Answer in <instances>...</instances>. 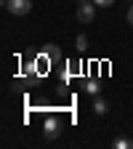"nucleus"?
I'll list each match as a JSON object with an SVG mask.
<instances>
[{
    "label": "nucleus",
    "instance_id": "obj_1",
    "mask_svg": "<svg viewBox=\"0 0 133 149\" xmlns=\"http://www.w3.org/2000/svg\"><path fill=\"white\" fill-rule=\"evenodd\" d=\"M6 11L13 13V16H27L32 11V0H8V3H6Z\"/></svg>",
    "mask_w": 133,
    "mask_h": 149
},
{
    "label": "nucleus",
    "instance_id": "obj_2",
    "mask_svg": "<svg viewBox=\"0 0 133 149\" xmlns=\"http://www.w3.org/2000/svg\"><path fill=\"white\" fill-rule=\"evenodd\" d=\"M59 130H61V123H59V117H45V123H43V136L48 139V141H53V139H59Z\"/></svg>",
    "mask_w": 133,
    "mask_h": 149
},
{
    "label": "nucleus",
    "instance_id": "obj_3",
    "mask_svg": "<svg viewBox=\"0 0 133 149\" xmlns=\"http://www.w3.org/2000/svg\"><path fill=\"white\" fill-rule=\"evenodd\" d=\"M77 19H80V24H91L96 19V3H80L77 6Z\"/></svg>",
    "mask_w": 133,
    "mask_h": 149
},
{
    "label": "nucleus",
    "instance_id": "obj_4",
    "mask_svg": "<svg viewBox=\"0 0 133 149\" xmlns=\"http://www.w3.org/2000/svg\"><path fill=\"white\" fill-rule=\"evenodd\" d=\"M43 56L48 59V64H59V61H61V48H59V45H53V43H48L45 51H43Z\"/></svg>",
    "mask_w": 133,
    "mask_h": 149
},
{
    "label": "nucleus",
    "instance_id": "obj_5",
    "mask_svg": "<svg viewBox=\"0 0 133 149\" xmlns=\"http://www.w3.org/2000/svg\"><path fill=\"white\" fill-rule=\"evenodd\" d=\"M83 88H85V93H91V96H99V93H101V83L99 80H85Z\"/></svg>",
    "mask_w": 133,
    "mask_h": 149
},
{
    "label": "nucleus",
    "instance_id": "obj_6",
    "mask_svg": "<svg viewBox=\"0 0 133 149\" xmlns=\"http://www.w3.org/2000/svg\"><path fill=\"white\" fill-rule=\"evenodd\" d=\"M112 146H115V149H130V146H133V141H130V139H125V136H120V139L112 141Z\"/></svg>",
    "mask_w": 133,
    "mask_h": 149
},
{
    "label": "nucleus",
    "instance_id": "obj_7",
    "mask_svg": "<svg viewBox=\"0 0 133 149\" xmlns=\"http://www.w3.org/2000/svg\"><path fill=\"white\" fill-rule=\"evenodd\" d=\"M93 112H96V115H107V101L96 96V101H93Z\"/></svg>",
    "mask_w": 133,
    "mask_h": 149
},
{
    "label": "nucleus",
    "instance_id": "obj_8",
    "mask_svg": "<svg viewBox=\"0 0 133 149\" xmlns=\"http://www.w3.org/2000/svg\"><path fill=\"white\" fill-rule=\"evenodd\" d=\"M88 48V37L85 35H77V51H85Z\"/></svg>",
    "mask_w": 133,
    "mask_h": 149
},
{
    "label": "nucleus",
    "instance_id": "obj_9",
    "mask_svg": "<svg viewBox=\"0 0 133 149\" xmlns=\"http://www.w3.org/2000/svg\"><path fill=\"white\" fill-rule=\"evenodd\" d=\"M93 3H96V6H101V8H109L112 3H115V0H93Z\"/></svg>",
    "mask_w": 133,
    "mask_h": 149
},
{
    "label": "nucleus",
    "instance_id": "obj_10",
    "mask_svg": "<svg viewBox=\"0 0 133 149\" xmlns=\"http://www.w3.org/2000/svg\"><path fill=\"white\" fill-rule=\"evenodd\" d=\"M128 24H133V6L128 8Z\"/></svg>",
    "mask_w": 133,
    "mask_h": 149
},
{
    "label": "nucleus",
    "instance_id": "obj_11",
    "mask_svg": "<svg viewBox=\"0 0 133 149\" xmlns=\"http://www.w3.org/2000/svg\"><path fill=\"white\" fill-rule=\"evenodd\" d=\"M77 3H93V0H77Z\"/></svg>",
    "mask_w": 133,
    "mask_h": 149
}]
</instances>
